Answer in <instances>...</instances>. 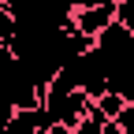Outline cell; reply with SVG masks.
<instances>
[{"instance_id": "6da1fadb", "label": "cell", "mask_w": 134, "mask_h": 134, "mask_svg": "<svg viewBox=\"0 0 134 134\" xmlns=\"http://www.w3.org/2000/svg\"><path fill=\"white\" fill-rule=\"evenodd\" d=\"M108 23H115V0L97 4V8H82V11H75V26H78L82 34H90V37H97V34L104 30Z\"/></svg>"}, {"instance_id": "7a4b0ae2", "label": "cell", "mask_w": 134, "mask_h": 134, "mask_svg": "<svg viewBox=\"0 0 134 134\" xmlns=\"http://www.w3.org/2000/svg\"><path fill=\"white\" fill-rule=\"evenodd\" d=\"M93 104H97L100 112H104L108 119H115V115H119V112L127 108V97H123V93H115V90H104V93H100V97L93 100Z\"/></svg>"}, {"instance_id": "3957f363", "label": "cell", "mask_w": 134, "mask_h": 134, "mask_svg": "<svg viewBox=\"0 0 134 134\" xmlns=\"http://www.w3.org/2000/svg\"><path fill=\"white\" fill-rule=\"evenodd\" d=\"M4 134H41V130L34 127V119H30L26 108H15V115H11V123L4 127Z\"/></svg>"}, {"instance_id": "277c9868", "label": "cell", "mask_w": 134, "mask_h": 134, "mask_svg": "<svg viewBox=\"0 0 134 134\" xmlns=\"http://www.w3.org/2000/svg\"><path fill=\"white\" fill-rule=\"evenodd\" d=\"M115 123L123 127V134H134V100H127V108L115 115Z\"/></svg>"}, {"instance_id": "5b68a950", "label": "cell", "mask_w": 134, "mask_h": 134, "mask_svg": "<svg viewBox=\"0 0 134 134\" xmlns=\"http://www.w3.org/2000/svg\"><path fill=\"white\" fill-rule=\"evenodd\" d=\"M45 134H75V127H71V123H63V119H56V123L48 127Z\"/></svg>"}, {"instance_id": "8992f818", "label": "cell", "mask_w": 134, "mask_h": 134, "mask_svg": "<svg viewBox=\"0 0 134 134\" xmlns=\"http://www.w3.org/2000/svg\"><path fill=\"white\" fill-rule=\"evenodd\" d=\"M97 4H108V0H71L75 11H82V8H97Z\"/></svg>"}, {"instance_id": "52a82bcc", "label": "cell", "mask_w": 134, "mask_h": 134, "mask_svg": "<svg viewBox=\"0 0 134 134\" xmlns=\"http://www.w3.org/2000/svg\"><path fill=\"white\" fill-rule=\"evenodd\" d=\"M104 134H123V127L115 123V119H108V123H104Z\"/></svg>"}, {"instance_id": "ba28073f", "label": "cell", "mask_w": 134, "mask_h": 134, "mask_svg": "<svg viewBox=\"0 0 134 134\" xmlns=\"http://www.w3.org/2000/svg\"><path fill=\"white\" fill-rule=\"evenodd\" d=\"M0 4H4V0H0Z\"/></svg>"}]
</instances>
